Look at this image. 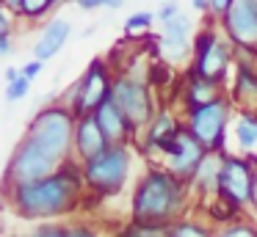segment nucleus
Instances as JSON below:
<instances>
[{
  "label": "nucleus",
  "instance_id": "obj_25",
  "mask_svg": "<svg viewBox=\"0 0 257 237\" xmlns=\"http://www.w3.org/2000/svg\"><path fill=\"white\" fill-rule=\"evenodd\" d=\"M53 9H56V0H23V6L17 11V20L36 25V22L47 20L53 14Z\"/></svg>",
  "mask_w": 257,
  "mask_h": 237
},
{
  "label": "nucleus",
  "instance_id": "obj_44",
  "mask_svg": "<svg viewBox=\"0 0 257 237\" xmlns=\"http://www.w3.org/2000/svg\"><path fill=\"white\" fill-rule=\"evenodd\" d=\"M161 3H163V0H161Z\"/></svg>",
  "mask_w": 257,
  "mask_h": 237
},
{
  "label": "nucleus",
  "instance_id": "obj_19",
  "mask_svg": "<svg viewBox=\"0 0 257 237\" xmlns=\"http://www.w3.org/2000/svg\"><path fill=\"white\" fill-rule=\"evenodd\" d=\"M69 36H72V22H69L67 17H50V20L42 25L31 53H34L36 61L47 64V61H53L64 47H67Z\"/></svg>",
  "mask_w": 257,
  "mask_h": 237
},
{
  "label": "nucleus",
  "instance_id": "obj_15",
  "mask_svg": "<svg viewBox=\"0 0 257 237\" xmlns=\"http://www.w3.org/2000/svg\"><path fill=\"white\" fill-rule=\"evenodd\" d=\"M224 94H227L224 86H218V83L196 75L191 66H183V75H180L177 88H174V97H172V108L191 110V108H199V105L213 102V99L224 97Z\"/></svg>",
  "mask_w": 257,
  "mask_h": 237
},
{
  "label": "nucleus",
  "instance_id": "obj_28",
  "mask_svg": "<svg viewBox=\"0 0 257 237\" xmlns=\"http://www.w3.org/2000/svg\"><path fill=\"white\" fill-rule=\"evenodd\" d=\"M152 25H155V11H147V9L133 11V14L124 20V31L127 33H144V31H150Z\"/></svg>",
  "mask_w": 257,
  "mask_h": 237
},
{
  "label": "nucleus",
  "instance_id": "obj_8",
  "mask_svg": "<svg viewBox=\"0 0 257 237\" xmlns=\"http://www.w3.org/2000/svg\"><path fill=\"white\" fill-rule=\"evenodd\" d=\"M113 69L111 58H97L89 61V66L83 69V75L72 83V86L64 91L61 102L72 110L75 116H83V113H94V108L102 102V99L111 97V86H113Z\"/></svg>",
  "mask_w": 257,
  "mask_h": 237
},
{
  "label": "nucleus",
  "instance_id": "obj_18",
  "mask_svg": "<svg viewBox=\"0 0 257 237\" xmlns=\"http://www.w3.org/2000/svg\"><path fill=\"white\" fill-rule=\"evenodd\" d=\"M221 163H224V152H207L205 160L199 163V168L194 171V176L188 179L191 196H194V207H202V204H207L210 198L218 196Z\"/></svg>",
  "mask_w": 257,
  "mask_h": 237
},
{
  "label": "nucleus",
  "instance_id": "obj_10",
  "mask_svg": "<svg viewBox=\"0 0 257 237\" xmlns=\"http://www.w3.org/2000/svg\"><path fill=\"white\" fill-rule=\"evenodd\" d=\"M58 165L53 157H47L39 146H36L31 138H20L17 146L12 149L6 165H3V176H0V193L6 190H14L20 185H28V182H36V179H45L50 176L53 171H58Z\"/></svg>",
  "mask_w": 257,
  "mask_h": 237
},
{
  "label": "nucleus",
  "instance_id": "obj_5",
  "mask_svg": "<svg viewBox=\"0 0 257 237\" xmlns=\"http://www.w3.org/2000/svg\"><path fill=\"white\" fill-rule=\"evenodd\" d=\"M188 66L196 75L227 88L229 77H232V66H235V44L224 36L218 22H205L194 33Z\"/></svg>",
  "mask_w": 257,
  "mask_h": 237
},
{
  "label": "nucleus",
  "instance_id": "obj_29",
  "mask_svg": "<svg viewBox=\"0 0 257 237\" xmlns=\"http://www.w3.org/2000/svg\"><path fill=\"white\" fill-rule=\"evenodd\" d=\"M67 237H102L100 226L86 218H72L67 220Z\"/></svg>",
  "mask_w": 257,
  "mask_h": 237
},
{
  "label": "nucleus",
  "instance_id": "obj_4",
  "mask_svg": "<svg viewBox=\"0 0 257 237\" xmlns=\"http://www.w3.org/2000/svg\"><path fill=\"white\" fill-rule=\"evenodd\" d=\"M133 146L130 143H111L108 149H102L100 154L89 157L83 165V179L86 190L94 201H105L113 198L124 190V185L130 182V171H133Z\"/></svg>",
  "mask_w": 257,
  "mask_h": 237
},
{
  "label": "nucleus",
  "instance_id": "obj_30",
  "mask_svg": "<svg viewBox=\"0 0 257 237\" xmlns=\"http://www.w3.org/2000/svg\"><path fill=\"white\" fill-rule=\"evenodd\" d=\"M25 237H67V220H45L28 229Z\"/></svg>",
  "mask_w": 257,
  "mask_h": 237
},
{
  "label": "nucleus",
  "instance_id": "obj_22",
  "mask_svg": "<svg viewBox=\"0 0 257 237\" xmlns=\"http://www.w3.org/2000/svg\"><path fill=\"white\" fill-rule=\"evenodd\" d=\"M194 212H199L202 218H205L207 223L213 226V229H221V226L235 223V220H240V218H249V215H246L243 209L232 207V204H229V201H224L221 196L210 198V201H207V204H202V207H194Z\"/></svg>",
  "mask_w": 257,
  "mask_h": 237
},
{
  "label": "nucleus",
  "instance_id": "obj_42",
  "mask_svg": "<svg viewBox=\"0 0 257 237\" xmlns=\"http://www.w3.org/2000/svg\"><path fill=\"white\" fill-rule=\"evenodd\" d=\"M58 6H78V0H56V9Z\"/></svg>",
  "mask_w": 257,
  "mask_h": 237
},
{
  "label": "nucleus",
  "instance_id": "obj_24",
  "mask_svg": "<svg viewBox=\"0 0 257 237\" xmlns=\"http://www.w3.org/2000/svg\"><path fill=\"white\" fill-rule=\"evenodd\" d=\"M174 75H177V66H172L163 58H155L152 64H147V80H150V86L155 88L158 94H163L166 88H172V83L180 80V77L174 80Z\"/></svg>",
  "mask_w": 257,
  "mask_h": 237
},
{
  "label": "nucleus",
  "instance_id": "obj_32",
  "mask_svg": "<svg viewBox=\"0 0 257 237\" xmlns=\"http://www.w3.org/2000/svg\"><path fill=\"white\" fill-rule=\"evenodd\" d=\"M180 14H183V6H180L177 0H163V3H161V9L155 11V20L161 22V25H166V22L177 20Z\"/></svg>",
  "mask_w": 257,
  "mask_h": 237
},
{
  "label": "nucleus",
  "instance_id": "obj_23",
  "mask_svg": "<svg viewBox=\"0 0 257 237\" xmlns=\"http://www.w3.org/2000/svg\"><path fill=\"white\" fill-rule=\"evenodd\" d=\"M213 231L216 229H213L199 212H188L185 218L174 220V223L169 226V234L172 237H213Z\"/></svg>",
  "mask_w": 257,
  "mask_h": 237
},
{
  "label": "nucleus",
  "instance_id": "obj_41",
  "mask_svg": "<svg viewBox=\"0 0 257 237\" xmlns=\"http://www.w3.org/2000/svg\"><path fill=\"white\" fill-rule=\"evenodd\" d=\"M94 31H97V25H89V28H83V31H80V39H91V36H94Z\"/></svg>",
  "mask_w": 257,
  "mask_h": 237
},
{
  "label": "nucleus",
  "instance_id": "obj_40",
  "mask_svg": "<svg viewBox=\"0 0 257 237\" xmlns=\"http://www.w3.org/2000/svg\"><path fill=\"white\" fill-rule=\"evenodd\" d=\"M3 3H6V9H12L14 14H17V11H20V6H23V0H3Z\"/></svg>",
  "mask_w": 257,
  "mask_h": 237
},
{
  "label": "nucleus",
  "instance_id": "obj_39",
  "mask_svg": "<svg viewBox=\"0 0 257 237\" xmlns=\"http://www.w3.org/2000/svg\"><path fill=\"white\" fill-rule=\"evenodd\" d=\"M20 75H23V69H20V66H6V72H3V80H6V83H14Z\"/></svg>",
  "mask_w": 257,
  "mask_h": 237
},
{
  "label": "nucleus",
  "instance_id": "obj_20",
  "mask_svg": "<svg viewBox=\"0 0 257 237\" xmlns=\"http://www.w3.org/2000/svg\"><path fill=\"white\" fill-rule=\"evenodd\" d=\"M111 143H108V138L102 135L100 124H97L94 113H83L75 119V135H72V154L75 160H80V163H86L89 157H94V154H100L102 149H108Z\"/></svg>",
  "mask_w": 257,
  "mask_h": 237
},
{
  "label": "nucleus",
  "instance_id": "obj_6",
  "mask_svg": "<svg viewBox=\"0 0 257 237\" xmlns=\"http://www.w3.org/2000/svg\"><path fill=\"white\" fill-rule=\"evenodd\" d=\"M111 99L116 102V108L122 110L130 119V124L136 130H144L152 119H155L158 108H161V99H158V91L150 86L147 80V66L144 72L136 69H119L113 75V86H111Z\"/></svg>",
  "mask_w": 257,
  "mask_h": 237
},
{
  "label": "nucleus",
  "instance_id": "obj_43",
  "mask_svg": "<svg viewBox=\"0 0 257 237\" xmlns=\"http://www.w3.org/2000/svg\"><path fill=\"white\" fill-rule=\"evenodd\" d=\"M155 237H172V234H169V229H163V231H158Z\"/></svg>",
  "mask_w": 257,
  "mask_h": 237
},
{
  "label": "nucleus",
  "instance_id": "obj_13",
  "mask_svg": "<svg viewBox=\"0 0 257 237\" xmlns=\"http://www.w3.org/2000/svg\"><path fill=\"white\" fill-rule=\"evenodd\" d=\"M194 33H196V25L185 11L177 20L161 25V33H158V53H161V58L169 61L172 66H188Z\"/></svg>",
  "mask_w": 257,
  "mask_h": 237
},
{
  "label": "nucleus",
  "instance_id": "obj_35",
  "mask_svg": "<svg viewBox=\"0 0 257 237\" xmlns=\"http://www.w3.org/2000/svg\"><path fill=\"white\" fill-rule=\"evenodd\" d=\"M232 3H235V0H210L205 20H207V22H221V17L227 14L229 9H232Z\"/></svg>",
  "mask_w": 257,
  "mask_h": 237
},
{
  "label": "nucleus",
  "instance_id": "obj_2",
  "mask_svg": "<svg viewBox=\"0 0 257 237\" xmlns=\"http://www.w3.org/2000/svg\"><path fill=\"white\" fill-rule=\"evenodd\" d=\"M188 212H194V196L188 182L163 168L161 163H150L130 193V220L169 229L174 220L185 218Z\"/></svg>",
  "mask_w": 257,
  "mask_h": 237
},
{
  "label": "nucleus",
  "instance_id": "obj_27",
  "mask_svg": "<svg viewBox=\"0 0 257 237\" xmlns=\"http://www.w3.org/2000/svg\"><path fill=\"white\" fill-rule=\"evenodd\" d=\"M158 231H163V226H152V223H136V220H127L122 223L113 237H155Z\"/></svg>",
  "mask_w": 257,
  "mask_h": 237
},
{
  "label": "nucleus",
  "instance_id": "obj_38",
  "mask_svg": "<svg viewBox=\"0 0 257 237\" xmlns=\"http://www.w3.org/2000/svg\"><path fill=\"white\" fill-rule=\"evenodd\" d=\"M191 11H196V14H207V6H210V0H188Z\"/></svg>",
  "mask_w": 257,
  "mask_h": 237
},
{
  "label": "nucleus",
  "instance_id": "obj_11",
  "mask_svg": "<svg viewBox=\"0 0 257 237\" xmlns=\"http://www.w3.org/2000/svg\"><path fill=\"white\" fill-rule=\"evenodd\" d=\"M183 127H185L183 124V110L172 108V105H161L158 113H155V119H152L150 124L139 132L136 146H139V152L144 154L147 160L161 163V149L166 146V143L172 141Z\"/></svg>",
  "mask_w": 257,
  "mask_h": 237
},
{
  "label": "nucleus",
  "instance_id": "obj_17",
  "mask_svg": "<svg viewBox=\"0 0 257 237\" xmlns=\"http://www.w3.org/2000/svg\"><path fill=\"white\" fill-rule=\"evenodd\" d=\"M94 119H97V124H100L102 135L108 138V143H130V146H133L136 138H139V130L130 124V119L116 108V102H113L111 97L102 99L94 108Z\"/></svg>",
  "mask_w": 257,
  "mask_h": 237
},
{
  "label": "nucleus",
  "instance_id": "obj_12",
  "mask_svg": "<svg viewBox=\"0 0 257 237\" xmlns=\"http://www.w3.org/2000/svg\"><path fill=\"white\" fill-rule=\"evenodd\" d=\"M205 154H207V149L183 127V130L161 149V165L169 168L172 174H177L180 179L188 182L191 176H194V171L199 168V163L205 160Z\"/></svg>",
  "mask_w": 257,
  "mask_h": 237
},
{
  "label": "nucleus",
  "instance_id": "obj_26",
  "mask_svg": "<svg viewBox=\"0 0 257 237\" xmlns=\"http://www.w3.org/2000/svg\"><path fill=\"white\" fill-rule=\"evenodd\" d=\"M213 237H257V223L251 218H240L213 231Z\"/></svg>",
  "mask_w": 257,
  "mask_h": 237
},
{
  "label": "nucleus",
  "instance_id": "obj_21",
  "mask_svg": "<svg viewBox=\"0 0 257 237\" xmlns=\"http://www.w3.org/2000/svg\"><path fill=\"white\" fill-rule=\"evenodd\" d=\"M235 143L246 157H257V110H238L232 119Z\"/></svg>",
  "mask_w": 257,
  "mask_h": 237
},
{
  "label": "nucleus",
  "instance_id": "obj_31",
  "mask_svg": "<svg viewBox=\"0 0 257 237\" xmlns=\"http://www.w3.org/2000/svg\"><path fill=\"white\" fill-rule=\"evenodd\" d=\"M31 86H34V83H31L28 77H23V75H20L14 83H6V102H9V105L23 102V99L31 94Z\"/></svg>",
  "mask_w": 257,
  "mask_h": 237
},
{
  "label": "nucleus",
  "instance_id": "obj_34",
  "mask_svg": "<svg viewBox=\"0 0 257 237\" xmlns=\"http://www.w3.org/2000/svg\"><path fill=\"white\" fill-rule=\"evenodd\" d=\"M14 25H17V14L0 0V36H14Z\"/></svg>",
  "mask_w": 257,
  "mask_h": 237
},
{
  "label": "nucleus",
  "instance_id": "obj_37",
  "mask_svg": "<svg viewBox=\"0 0 257 237\" xmlns=\"http://www.w3.org/2000/svg\"><path fill=\"white\" fill-rule=\"evenodd\" d=\"M14 53V39L12 36H0V58H9Z\"/></svg>",
  "mask_w": 257,
  "mask_h": 237
},
{
  "label": "nucleus",
  "instance_id": "obj_1",
  "mask_svg": "<svg viewBox=\"0 0 257 237\" xmlns=\"http://www.w3.org/2000/svg\"><path fill=\"white\" fill-rule=\"evenodd\" d=\"M0 196L9 204V209L23 220L45 223V220H72L89 198V190L83 179V165L72 157L45 179L20 185Z\"/></svg>",
  "mask_w": 257,
  "mask_h": 237
},
{
  "label": "nucleus",
  "instance_id": "obj_14",
  "mask_svg": "<svg viewBox=\"0 0 257 237\" xmlns=\"http://www.w3.org/2000/svg\"><path fill=\"white\" fill-rule=\"evenodd\" d=\"M218 28L235 47L257 53V0H235L232 9L221 17Z\"/></svg>",
  "mask_w": 257,
  "mask_h": 237
},
{
  "label": "nucleus",
  "instance_id": "obj_3",
  "mask_svg": "<svg viewBox=\"0 0 257 237\" xmlns=\"http://www.w3.org/2000/svg\"><path fill=\"white\" fill-rule=\"evenodd\" d=\"M75 119L78 116L61 102V99H50L39 110H34V116L28 119L23 135L31 138L47 157H53L56 163H67L72 160V135H75Z\"/></svg>",
  "mask_w": 257,
  "mask_h": 237
},
{
  "label": "nucleus",
  "instance_id": "obj_7",
  "mask_svg": "<svg viewBox=\"0 0 257 237\" xmlns=\"http://www.w3.org/2000/svg\"><path fill=\"white\" fill-rule=\"evenodd\" d=\"M235 113L238 110H235L232 99L224 94L207 105L183 110V124L207 152H227V132Z\"/></svg>",
  "mask_w": 257,
  "mask_h": 237
},
{
  "label": "nucleus",
  "instance_id": "obj_36",
  "mask_svg": "<svg viewBox=\"0 0 257 237\" xmlns=\"http://www.w3.org/2000/svg\"><path fill=\"white\" fill-rule=\"evenodd\" d=\"M20 69H23V77H28L31 83H36V80H39V75H42V69H45V64L36 61V58H31L28 64H23Z\"/></svg>",
  "mask_w": 257,
  "mask_h": 237
},
{
  "label": "nucleus",
  "instance_id": "obj_33",
  "mask_svg": "<svg viewBox=\"0 0 257 237\" xmlns=\"http://www.w3.org/2000/svg\"><path fill=\"white\" fill-rule=\"evenodd\" d=\"M124 6V0H78V9L80 11H97V9H108V11H116V9H122Z\"/></svg>",
  "mask_w": 257,
  "mask_h": 237
},
{
  "label": "nucleus",
  "instance_id": "obj_9",
  "mask_svg": "<svg viewBox=\"0 0 257 237\" xmlns=\"http://www.w3.org/2000/svg\"><path fill=\"white\" fill-rule=\"evenodd\" d=\"M218 196L249 215V209L257 207V165H254V160L227 149L224 152V163H221V176H218Z\"/></svg>",
  "mask_w": 257,
  "mask_h": 237
},
{
  "label": "nucleus",
  "instance_id": "obj_16",
  "mask_svg": "<svg viewBox=\"0 0 257 237\" xmlns=\"http://www.w3.org/2000/svg\"><path fill=\"white\" fill-rule=\"evenodd\" d=\"M227 97L232 99L235 110H257V64L235 58L232 77L227 83Z\"/></svg>",
  "mask_w": 257,
  "mask_h": 237
}]
</instances>
